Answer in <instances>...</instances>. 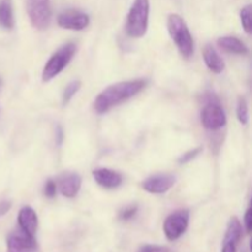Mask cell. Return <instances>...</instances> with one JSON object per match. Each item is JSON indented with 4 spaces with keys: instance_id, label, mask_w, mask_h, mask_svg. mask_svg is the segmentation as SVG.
<instances>
[{
    "instance_id": "cell-1",
    "label": "cell",
    "mask_w": 252,
    "mask_h": 252,
    "mask_svg": "<svg viewBox=\"0 0 252 252\" xmlns=\"http://www.w3.org/2000/svg\"><path fill=\"white\" fill-rule=\"evenodd\" d=\"M147 85V81L143 79H135L129 81H121L110 85L101 91L94 101V110L98 115L108 112L111 108L121 105L125 101L134 97Z\"/></svg>"
},
{
    "instance_id": "cell-2",
    "label": "cell",
    "mask_w": 252,
    "mask_h": 252,
    "mask_svg": "<svg viewBox=\"0 0 252 252\" xmlns=\"http://www.w3.org/2000/svg\"><path fill=\"white\" fill-rule=\"evenodd\" d=\"M167 30L181 56L186 59L191 58L194 52V42L185 20L180 15L171 14L167 19Z\"/></svg>"
},
{
    "instance_id": "cell-3",
    "label": "cell",
    "mask_w": 252,
    "mask_h": 252,
    "mask_svg": "<svg viewBox=\"0 0 252 252\" xmlns=\"http://www.w3.org/2000/svg\"><path fill=\"white\" fill-rule=\"evenodd\" d=\"M149 22V0H134L126 22V32L129 37L140 38L147 33Z\"/></svg>"
},
{
    "instance_id": "cell-4",
    "label": "cell",
    "mask_w": 252,
    "mask_h": 252,
    "mask_svg": "<svg viewBox=\"0 0 252 252\" xmlns=\"http://www.w3.org/2000/svg\"><path fill=\"white\" fill-rule=\"evenodd\" d=\"M75 52V44L66 43L64 44V46H62L56 53L52 54V57L48 59L46 65H44L43 71H42V80H43L44 83H47V81H51L52 79L58 76L59 74L66 68L69 62L73 59Z\"/></svg>"
},
{
    "instance_id": "cell-5",
    "label": "cell",
    "mask_w": 252,
    "mask_h": 252,
    "mask_svg": "<svg viewBox=\"0 0 252 252\" xmlns=\"http://www.w3.org/2000/svg\"><path fill=\"white\" fill-rule=\"evenodd\" d=\"M201 123L206 129L218 130L226 125V116L214 95L209 96L201 111Z\"/></svg>"
},
{
    "instance_id": "cell-6",
    "label": "cell",
    "mask_w": 252,
    "mask_h": 252,
    "mask_svg": "<svg viewBox=\"0 0 252 252\" xmlns=\"http://www.w3.org/2000/svg\"><path fill=\"white\" fill-rule=\"evenodd\" d=\"M27 12L34 29L44 30L49 26L52 17L49 0H27Z\"/></svg>"
},
{
    "instance_id": "cell-7",
    "label": "cell",
    "mask_w": 252,
    "mask_h": 252,
    "mask_svg": "<svg viewBox=\"0 0 252 252\" xmlns=\"http://www.w3.org/2000/svg\"><path fill=\"white\" fill-rule=\"evenodd\" d=\"M189 223V212L187 209H179L170 214L164 221L165 236L170 241H175L181 238L187 230Z\"/></svg>"
},
{
    "instance_id": "cell-8",
    "label": "cell",
    "mask_w": 252,
    "mask_h": 252,
    "mask_svg": "<svg viewBox=\"0 0 252 252\" xmlns=\"http://www.w3.org/2000/svg\"><path fill=\"white\" fill-rule=\"evenodd\" d=\"M7 252H36L38 249L34 236L29 235L21 229L14 230L6 239Z\"/></svg>"
},
{
    "instance_id": "cell-9",
    "label": "cell",
    "mask_w": 252,
    "mask_h": 252,
    "mask_svg": "<svg viewBox=\"0 0 252 252\" xmlns=\"http://www.w3.org/2000/svg\"><path fill=\"white\" fill-rule=\"evenodd\" d=\"M59 26L65 30H73V31H81L86 29L90 24V17L85 12L78 11V10H65L58 15L57 19Z\"/></svg>"
},
{
    "instance_id": "cell-10",
    "label": "cell",
    "mask_w": 252,
    "mask_h": 252,
    "mask_svg": "<svg viewBox=\"0 0 252 252\" xmlns=\"http://www.w3.org/2000/svg\"><path fill=\"white\" fill-rule=\"evenodd\" d=\"M176 177L171 174H158L149 176L142 182L144 191L153 194H164L174 187Z\"/></svg>"
},
{
    "instance_id": "cell-11",
    "label": "cell",
    "mask_w": 252,
    "mask_h": 252,
    "mask_svg": "<svg viewBox=\"0 0 252 252\" xmlns=\"http://www.w3.org/2000/svg\"><path fill=\"white\" fill-rule=\"evenodd\" d=\"M57 187H59V191L66 198H74L79 193L81 187V177L80 175L75 172H66L63 174L58 180Z\"/></svg>"
},
{
    "instance_id": "cell-12",
    "label": "cell",
    "mask_w": 252,
    "mask_h": 252,
    "mask_svg": "<svg viewBox=\"0 0 252 252\" xmlns=\"http://www.w3.org/2000/svg\"><path fill=\"white\" fill-rule=\"evenodd\" d=\"M93 176L95 181L101 187L107 189H117L122 185L123 177L120 172L113 171L110 169H96L93 171Z\"/></svg>"
},
{
    "instance_id": "cell-13",
    "label": "cell",
    "mask_w": 252,
    "mask_h": 252,
    "mask_svg": "<svg viewBox=\"0 0 252 252\" xmlns=\"http://www.w3.org/2000/svg\"><path fill=\"white\" fill-rule=\"evenodd\" d=\"M17 223H19L20 229L22 231H25L29 235L34 236L37 231V226H38V218H37L36 212L29 206L22 207L19 212Z\"/></svg>"
},
{
    "instance_id": "cell-14",
    "label": "cell",
    "mask_w": 252,
    "mask_h": 252,
    "mask_svg": "<svg viewBox=\"0 0 252 252\" xmlns=\"http://www.w3.org/2000/svg\"><path fill=\"white\" fill-rule=\"evenodd\" d=\"M218 46L223 51L228 52L231 54H239V56H245L249 53V48L241 39L234 36H224L218 38L217 41Z\"/></svg>"
},
{
    "instance_id": "cell-15",
    "label": "cell",
    "mask_w": 252,
    "mask_h": 252,
    "mask_svg": "<svg viewBox=\"0 0 252 252\" xmlns=\"http://www.w3.org/2000/svg\"><path fill=\"white\" fill-rule=\"evenodd\" d=\"M203 59L206 65L208 66V69L211 71L216 74H220L221 71L225 68V64L224 61L221 59V57L219 56L218 52L211 46V44H207L203 49Z\"/></svg>"
},
{
    "instance_id": "cell-16",
    "label": "cell",
    "mask_w": 252,
    "mask_h": 252,
    "mask_svg": "<svg viewBox=\"0 0 252 252\" xmlns=\"http://www.w3.org/2000/svg\"><path fill=\"white\" fill-rule=\"evenodd\" d=\"M241 236H243V226H241L240 220L236 217H233L228 223L225 236H224V243H233L238 245Z\"/></svg>"
},
{
    "instance_id": "cell-17",
    "label": "cell",
    "mask_w": 252,
    "mask_h": 252,
    "mask_svg": "<svg viewBox=\"0 0 252 252\" xmlns=\"http://www.w3.org/2000/svg\"><path fill=\"white\" fill-rule=\"evenodd\" d=\"M14 24L11 0H0V26L11 30L14 27Z\"/></svg>"
},
{
    "instance_id": "cell-18",
    "label": "cell",
    "mask_w": 252,
    "mask_h": 252,
    "mask_svg": "<svg viewBox=\"0 0 252 252\" xmlns=\"http://www.w3.org/2000/svg\"><path fill=\"white\" fill-rule=\"evenodd\" d=\"M80 88H81L80 80H73L65 86V89H64L63 91V97H62V102H63L64 106L68 105V103L70 102V100L76 95V94H78V91L80 90Z\"/></svg>"
},
{
    "instance_id": "cell-19",
    "label": "cell",
    "mask_w": 252,
    "mask_h": 252,
    "mask_svg": "<svg viewBox=\"0 0 252 252\" xmlns=\"http://www.w3.org/2000/svg\"><path fill=\"white\" fill-rule=\"evenodd\" d=\"M240 20L241 25H243L244 30L248 34H251L252 32V6L251 5H246L243 7L240 11Z\"/></svg>"
},
{
    "instance_id": "cell-20",
    "label": "cell",
    "mask_w": 252,
    "mask_h": 252,
    "mask_svg": "<svg viewBox=\"0 0 252 252\" xmlns=\"http://www.w3.org/2000/svg\"><path fill=\"white\" fill-rule=\"evenodd\" d=\"M236 116H238V120L241 125H248L249 122V107L248 102H246L245 98H240L238 102V107H236Z\"/></svg>"
},
{
    "instance_id": "cell-21",
    "label": "cell",
    "mask_w": 252,
    "mask_h": 252,
    "mask_svg": "<svg viewBox=\"0 0 252 252\" xmlns=\"http://www.w3.org/2000/svg\"><path fill=\"white\" fill-rule=\"evenodd\" d=\"M138 213V206L135 204H132V206H127L122 209V211L118 213V218L123 221L130 220L135 217V214Z\"/></svg>"
},
{
    "instance_id": "cell-22",
    "label": "cell",
    "mask_w": 252,
    "mask_h": 252,
    "mask_svg": "<svg viewBox=\"0 0 252 252\" xmlns=\"http://www.w3.org/2000/svg\"><path fill=\"white\" fill-rule=\"evenodd\" d=\"M202 150H203V149H202L201 147L194 148V149L189 150V152H187V153L182 154L181 157L179 158V160H177V161H179V164H181V165L187 164V162H189V161H192V160H193V159H196V158L198 157L199 154H201Z\"/></svg>"
},
{
    "instance_id": "cell-23",
    "label": "cell",
    "mask_w": 252,
    "mask_h": 252,
    "mask_svg": "<svg viewBox=\"0 0 252 252\" xmlns=\"http://www.w3.org/2000/svg\"><path fill=\"white\" fill-rule=\"evenodd\" d=\"M43 193L47 198H54L57 193V182L53 180H47L43 186Z\"/></svg>"
},
{
    "instance_id": "cell-24",
    "label": "cell",
    "mask_w": 252,
    "mask_h": 252,
    "mask_svg": "<svg viewBox=\"0 0 252 252\" xmlns=\"http://www.w3.org/2000/svg\"><path fill=\"white\" fill-rule=\"evenodd\" d=\"M138 252H170V250L165 246L160 245H144L139 249Z\"/></svg>"
},
{
    "instance_id": "cell-25",
    "label": "cell",
    "mask_w": 252,
    "mask_h": 252,
    "mask_svg": "<svg viewBox=\"0 0 252 252\" xmlns=\"http://www.w3.org/2000/svg\"><path fill=\"white\" fill-rule=\"evenodd\" d=\"M251 217H252L251 207H249L248 211H246V213H245V218H244V223H245V229H246V233L248 234L251 233V228H252Z\"/></svg>"
},
{
    "instance_id": "cell-26",
    "label": "cell",
    "mask_w": 252,
    "mask_h": 252,
    "mask_svg": "<svg viewBox=\"0 0 252 252\" xmlns=\"http://www.w3.org/2000/svg\"><path fill=\"white\" fill-rule=\"evenodd\" d=\"M11 202L10 201H1L0 202V217L5 216V214L7 213V212L11 209Z\"/></svg>"
},
{
    "instance_id": "cell-27",
    "label": "cell",
    "mask_w": 252,
    "mask_h": 252,
    "mask_svg": "<svg viewBox=\"0 0 252 252\" xmlns=\"http://www.w3.org/2000/svg\"><path fill=\"white\" fill-rule=\"evenodd\" d=\"M221 252H236V245L233 243H223Z\"/></svg>"
},
{
    "instance_id": "cell-28",
    "label": "cell",
    "mask_w": 252,
    "mask_h": 252,
    "mask_svg": "<svg viewBox=\"0 0 252 252\" xmlns=\"http://www.w3.org/2000/svg\"><path fill=\"white\" fill-rule=\"evenodd\" d=\"M58 144H62V140H63V130H62L61 127H58Z\"/></svg>"
}]
</instances>
